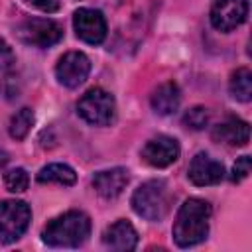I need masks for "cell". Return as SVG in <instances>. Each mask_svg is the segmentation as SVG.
I'll return each instance as SVG.
<instances>
[{"mask_svg":"<svg viewBox=\"0 0 252 252\" xmlns=\"http://www.w3.org/2000/svg\"><path fill=\"white\" fill-rule=\"evenodd\" d=\"M211 213H213V209L207 201L197 199V197L187 199L179 207L175 220H173L171 234H173L175 244L181 248H189V246L203 242L209 234Z\"/></svg>","mask_w":252,"mask_h":252,"instance_id":"6da1fadb","label":"cell"},{"mask_svg":"<svg viewBox=\"0 0 252 252\" xmlns=\"http://www.w3.org/2000/svg\"><path fill=\"white\" fill-rule=\"evenodd\" d=\"M91 234V219L83 211H67L51 219L41 230V240L53 248H77Z\"/></svg>","mask_w":252,"mask_h":252,"instance_id":"7a4b0ae2","label":"cell"},{"mask_svg":"<svg viewBox=\"0 0 252 252\" xmlns=\"http://www.w3.org/2000/svg\"><path fill=\"white\" fill-rule=\"evenodd\" d=\"M171 201L173 195L169 191V185L163 179H150L132 193L130 205L138 217L158 222L169 213Z\"/></svg>","mask_w":252,"mask_h":252,"instance_id":"3957f363","label":"cell"},{"mask_svg":"<svg viewBox=\"0 0 252 252\" xmlns=\"http://www.w3.org/2000/svg\"><path fill=\"white\" fill-rule=\"evenodd\" d=\"M77 112L85 122L93 126H108L116 116V100L108 91L94 87L79 98Z\"/></svg>","mask_w":252,"mask_h":252,"instance_id":"277c9868","label":"cell"},{"mask_svg":"<svg viewBox=\"0 0 252 252\" xmlns=\"http://www.w3.org/2000/svg\"><path fill=\"white\" fill-rule=\"evenodd\" d=\"M32 220L30 205L8 199L0 203V244H12L28 230Z\"/></svg>","mask_w":252,"mask_h":252,"instance_id":"5b68a950","label":"cell"},{"mask_svg":"<svg viewBox=\"0 0 252 252\" xmlns=\"http://www.w3.org/2000/svg\"><path fill=\"white\" fill-rule=\"evenodd\" d=\"M16 33H18L20 41H24L26 45H33V47H51L57 41H61V37H63L61 26L49 18L24 20L16 28Z\"/></svg>","mask_w":252,"mask_h":252,"instance_id":"8992f818","label":"cell"},{"mask_svg":"<svg viewBox=\"0 0 252 252\" xmlns=\"http://www.w3.org/2000/svg\"><path fill=\"white\" fill-rule=\"evenodd\" d=\"M91 73V59L83 51H67L55 65L57 81L67 89L81 87Z\"/></svg>","mask_w":252,"mask_h":252,"instance_id":"52a82bcc","label":"cell"},{"mask_svg":"<svg viewBox=\"0 0 252 252\" xmlns=\"http://www.w3.org/2000/svg\"><path fill=\"white\" fill-rule=\"evenodd\" d=\"M73 28L81 41L98 45L106 37V20L100 10L94 8H79L73 14Z\"/></svg>","mask_w":252,"mask_h":252,"instance_id":"ba28073f","label":"cell"},{"mask_svg":"<svg viewBox=\"0 0 252 252\" xmlns=\"http://www.w3.org/2000/svg\"><path fill=\"white\" fill-rule=\"evenodd\" d=\"M248 16V0H215L211 6V24L219 32H232L244 24Z\"/></svg>","mask_w":252,"mask_h":252,"instance_id":"9c48e42d","label":"cell"},{"mask_svg":"<svg viewBox=\"0 0 252 252\" xmlns=\"http://www.w3.org/2000/svg\"><path fill=\"white\" fill-rule=\"evenodd\" d=\"M179 142L171 136H156L142 148V159L152 167H167L179 158Z\"/></svg>","mask_w":252,"mask_h":252,"instance_id":"30bf717a","label":"cell"},{"mask_svg":"<svg viewBox=\"0 0 252 252\" xmlns=\"http://www.w3.org/2000/svg\"><path fill=\"white\" fill-rule=\"evenodd\" d=\"M187 177L193 185L197 187H209V185H217L224 179V167L220 161L213 159L209 154H197L187 169Z\"/></svg>","mask_w":252,"mask_h":252,"instance_id":"8fae6325","label":"cell"},{"mask_svg":"<svg viewBox=\"0 0 252 252\" xmlns=\"http://www.w3.org/2000/svg\"><path fill=\"white\" fill-rule=\"evenodd\" d=\"M128 169L124 167H110V169H102L96 171L93 175V187L94 191L102 197V199H116L128 185Z\"/></svg>","mask_w":252,"mask_h":252,"instance_id":"7c38bea8","label":"cell"},{"mask_svg":"<svg viewBox=\"0 0 252 252\" xmlns=\"http://www.w3.org/2000/svg\"><path fill=\"white\" fill-rule=\"evenodd\" d=\"M102 244L110 250L128 252L138 246V232L132 226V222H128L126 219H120L102 232Z\"/></svg>","mask_w":252,"mask_h":252,"instance_id":"4fadbf2b","label":"cell"},{"mask_svg":"<svg viewBox=\"0 0 252 252\" xmlns=\"http://www.w3.org/2000/svg\"><path fill=\"white\" fill-rule=\"evenodd\" d=\"M211 136L215 142H220L226 146H246L250 140V126L248 122L236 116H228L213 128Z\"/></svg>","mask_w":252,"mask_h":252,"instance_id":"5bb4252c","label":"cell"},{"mask_svg":"<svg viewBox=\"0 0 252 252\" xmlns=\"http://www.w3.org/2000/svg\"><path fill=\"white\" fill-rule=\"evenodd\" d=\"M179 102H181V91L173 81L161 83L150 96L152 110L159 116H167V114L175 112L179 108Z\"/></svg>","mask_w":252,"mask_h":252,"instance_id":"9a60e30c","label":"cell"},{"mask_svg":"<svg viewBox=\"0 0 252 252\" xmlns=\"http://www.w3.org/2000/svg\"><path fill=\"white\" fill-rule=\"evenodd\" d=\"M37 181L39 183H57V185H63V187H71L77 181V173L67 163H49V165L39 169Z\"/></svg>","mask_w":252,"mask_h":252,"instance_id":"2e32d148","label":"cell"},{"mask_svg":"<svg viewBox=\"0 0 252 252\" xmlns=\"http://www.w3.org/2000/svg\"><path fill=\"white\" fill-rule=\"evenodd\" d=\"M228 91H230L232 98H236L240 102H250V98H252V71L246 67L236 69L230 75Z\"/></svg>","mask_w":252,"mask_h":252,"instance_id":"e0dca14e","label":"cell"},{"mask_svg":"<svg viewBox=\"0 0 252 252\" xmlns=\"http://www.w3.org/2000/svg\"><path fill=\"white\" fill-rule=\"evenodd\" d=\"M32 124H33V110L30 106H24L20 108L12 118H10V126H8V132L14 140H24L30 130H32Z\"/></svg>","mask_w":252,"mask_h":252,"instance_id":"ac0fdd59","label":"cell"},{"mask_svg":"<svg viewBox=\"0 0 252 252\" xmlns=\"http://www.w3.org/2000/svg\"><path fill=\"white\" fill-rule=\"evenodd\" d=\"M4 185L10 193H24L30 185L28 171L24 167H14V169L6 171L4 173Z\"/></svg>","mask_w":252,"mask_h":252,"instance_id":"d6986e66","label":"cell"},{"mask_svg":"<svg viewBox=\"0 0 252 252\" xmlns=\"http://www.w3.org/2000/svg\"><path fill=\"white\" fill-rule=\"evenodd\" d=\"M209 122V110L205 106H193L183 114V124L191 130H203Z\"/></svg>","mask_w":252,"mask_h":252,"instance_id":"ffe728a7","label":"cell"},{"mask_svg":"<svg viewBox=\"0 0 252 252\" xmlns=\"http://www.w3.org/2000/svg\"><path fill=\"white\" fill-rule=\"evenodd\" d=\"M250 169H252V159H250V156H240V158L234 161V165H232L230 181H232V183H240V181H244V179L248 177Z\"/></svg>","mask_w":252,"mask_h":252,"instance_id":"44dd1931","label":"cell"},{"mask_svg":"<svg viewBox=\"0 0 252 252\" xmlns=\"http://www.w3.org/2000/svg\"><path fill=\"white\" fill-rule=\"evenodd\" d=\"M14 61H16V57H14L12 47H10L4 39H0V71L10 69V67L14 65Z\"/></svg>","mask_w":252,"mask_h":252,"instance_id":"7402d4cb","label":"cell"},{"mask_svg":"<svg viewBox=\"0 0 252 252\" xmlns=\"http://www.w3.org/2000/svg\"><path fill=\"white\" fill-rule=\"evenodd\" d=\"M30 6H33V8H37V10H41V12H45V14H53V12H57L59 10V6H61V0H26Z\"/></svg>","mask_w":252,"mask_h":252,"instance_id":"603a6c76","label":"cell"},{"mask_svg":"<svg viewBox=\"0 0 252 252\" xmlns=\"http://www.w3.org/2000/svg\"><path fill=\"white\" fill-rule=\"evenodd\" d=\"M8 159H10V158H8V154H6L4 150H0V171H2L4 167H6V163H8Z\"/></svg>","mask_w":252,"mask_h":252,"instance_id":"cb8c5ba5","label":"cell"}]
</instances>
